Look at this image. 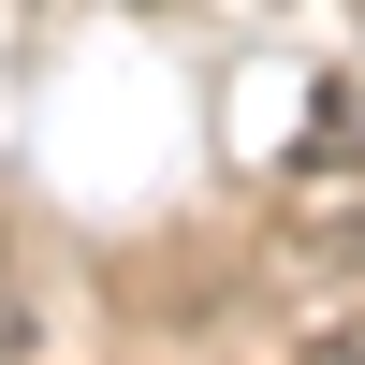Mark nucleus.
<instances>
[{
  "label": "nucleus",
  "mask_w": 365,
  "mask_h": 365,
  "mask_svg": "<svg viewBox=\"0 0 365 365\" xmlns=\"http://www.w3.org/2000/svg\"><path fill=\"white\" fill-rule=\"evenodd\" d=\"M322 351H336V365H365V322H336V336H322Z\"/></svg>",
  "instance_id": "f257e3e1"
}]
</instances>
